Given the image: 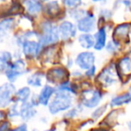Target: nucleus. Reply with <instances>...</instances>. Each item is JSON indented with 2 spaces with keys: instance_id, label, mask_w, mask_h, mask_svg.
I'll list each match as a JSON object with an SVG mask.
<instances>
[{
  "instance_id": "1",
  "label": "nucleus",
  "mask_w": 131,
  "mask_h": 131,
  "mask_svg": "<svg viewBox=\"0 0 131 131\" xmlns=\"http://www.w3.org/2000/svg\"><path fill=\"white\" fill-rule=\"evenodd\" d=\"M39 41L44 48L51 46H56L60 42L58 24L54 21L45 19L39 23Z\"/></svg>"
},
{
  "instance_id": "2",
  "label": "nucleus",
  "mask_w": 131,
  "mask_h": 131,
  "mask_svg": "<svg viewBox=\"0 0 131 131\" xmlns=\"http://www.w3.org/2000/svg\"><path fill=\"white\" fill-rule=\"evenodd\" d=\"M73 94L56 88L54 97L51 98L50 102L48 104L49 112L53 115L61 112H65L71 108L73 104Z\"/></svg>"
},
{
  "instance_id": "3",
  "label": "nucleus",
  "mask_w": 131,
  "mask_h": 131,
  "mask_svg": "<svg viewBox=\"0 0 131 131\" xmlns=\"http://www.w3.org/2000/svg\"><path fill=\"white\" fill-rule=\"evenodd\" d=\"M28 71L26 62L23 57H21L13 61L8 69L5 71V75L9 82L14 83L20 77L28 73Z\"/></svg>"
},
{
  "instance_id": "4",
  "label": "nucleus",
  "mask_w": 131,
  "mask_h": 131,
  "mask_svg": "<svg viewBox=\"0 0 131 131\" xmlns=\"http://www.w3.org/2000/svg\"><path fill=\"white\" fill-rule=\"evenodd\" d=\"M20 49L26 60H33L40 57L43 47L40 45L38 37V38H31L26 39L22 44Z\"/></svg>"
},
{
  "instance_id": "5",
  "label": "nucleus",
  "mask_w": 131,
  "mask_h": 131,
  "mask_svg": "<svg viewBox=\"0 0 131 131\" xmlns=\"http://www.w3.org/2000/svg\"><path fill=\"white\" fill-rule=\"evenodd\" d=\"M79 33H93L96 30V15L92 10H86L85 14L75 21Z\"/></svg>"
},
{
  "instance_id": "6",
  "label": "nucleus",
  "mask_w": 131,
  "mask_h": 131,
  "mask_svg": "<svg viewBox=\"0 0 131 131\" xmlns=\"http://www.w3.org/2000/svg\"><path fill=\"white\" fill-rule=\"evenodd\" d=\"M58 29L60 41L62 42H69L75 39L78 33L75 23L70 19L62 20L58 24Z\"/></svg>"
},
{
  "instance_id": "7",
  "label": "nucleus",
  "mask_w": 131,
  "mask_h": 131,
  "mask_svg": "<svg viewBox=\"0 0 131 131\" xmlns=\"http://www.w3.org/2000/svg\"><path fill=\"white\" fill-rule=\"evenodd\" d=\"M66 12V9L62 5L60 0H51L47 3H43V11L42 14L45 19L55 21Z\"/></svg>"
},
{
  "instance_id": "8",
  "label": "nucleus",
  "mask_w": 131,
  "mask_h": 131,
  "mask_svg": "<svg viewBox=\"0 0 131 131\" xmlns=\"http://www.w3.org/2000/svg\"><path fill=\"white\" fill-rule=\"evenodd\" d=\"M70 76H71V73L68 71L67 68L62 67V66H56V67L50 68L48 70L45 74V78L48 83L53 85L61 84L64 81L68 80Z\"/></svg>"
},
{
  "instance_id": "9",
  "label": "nucleus",
  "mask_w": 131,
  "mask_h": 131,
  "mask_svg": "<svg viewBox=\"0 0 131 131\" xmlns=\"http://www.w3.org/2000/svg\"><path fill=\"white\" fill-rule=\"evenodd\" d=\"M102 93L98 89H84L82 92L81 104L86 108H94L98 106L102 99Z\"/></svg>"
},
{
  "instance_id": "10",
  "label": "nucleus",
  "mask_w": 131,
  "mask_h": 131,
  "mask_svg": "<svg viewBox=\"0 0 131 131\" xmlns=\"http://www.w3.org/2000/svg\"><path fill=\"white\" fill-rule=\"evenodd\" d=\"M15 92L16 89L14 83L5 82L0 85V108L4 109L14 103Z\"/></svg>"
},
{
  "instance_id": "11",
  "label": "nucleus",
  "mask_w": 131,
  "mask_h": 131,
  "mask_svg": "<svg viewBox=\"0 0 131 131\" xmlns=\"http://www.w3.org/2000/svg\"><path fill=\"white\" fill-rule=\"evenodd\" d=\"M95 61H96V56L93 51L84 50L76 54L75 58V64L81 71H86L94 65Z\"/></svg>"
},
{
  "instance_id": "12",
  "label": "nucleus",
  "mask_w": 131,
  "mask_h": 131,
  "mask_svg": "<svg viewBox=\"0 0 131 131\" xmlns=\"http://www.w3.org/2000/svg\"><path fill=\"white\" fill-rule=\"evenodd\" d=\"M17 21L14 16H6L0 20V42L8 39L16 28Z\"/></svg>"
},
{
  "instance_id": "13",
  "label": "nucleus",
  "mask_w": 131,
  "mask_h": 131,
  "mask_svg": "<svg viewBox=\"0 0 131 131\" xmlns=\"http://www.w3.org/2000/svg\"><path fill=\"white\" fill-rule=\"evenodd\" d=\"M118 77H119V75H118L116 67L110 65L108 67L104 68L101 71V73L97 77V80L99 81L100 84L102 86L108 88V86H110L111 85L115 84L118 79Z\"/></svg>"
},
{
  "instance_id": "14",
  "label": "nucleus",
  "mask_w": 131,
  "mask_h": 131,
  "mask_svg": "<svg viewBox=\"0 0 131 131\" xmlns=\"http://www.w3.org/2000/svg\"><path fill=\"white\" fill-rule=\"evenodd\" d=\"M23 5L25 14L33 18L40 15L43 11V3L40 0H24L23 2Z\"/></svg>"
},
{
  "instance_id": "15",
  "label": "nucleus",
  "mask_w": 131,
  "mask_h": 131,
  "mask_svg": "<svg viewBox=\"0 0 131 131\" xmlns=\"http://www.w3.org/2000/svg\"><path fill=\"white\" fill-rule=\"evenodd\" d=\"M94 36V47L93 49L95 51L103 50L106 47L107 39H108V32H107V29L105 26L99 27L93 33Z\"/></svg>"
},
{
  "instance_id": "16",
  "label": "nucleus",
  "mask_w": 131,
  "mask_h": 131,
  "mask_svg": "<svg viewBox=\"0 0 131 131\" xmlns=\"http://www.w3.org/2000/svg\"><path fill=\"white\" fill-rule=\"evenodd\" d=\"M118 75L120 79L128 78L131 76V58L130 57H123L119 59L116 64Z\"/></svg>"
},
{
  "instance_id": "17",
  "label": "nucleus",
  "mask_w": 131,
  "mask_h": 131,
  "mask_svg": "<svg viewBox=\"0 0 131 131\" xmlns=\"http://www.w3.org/2000/svg\"><path fill=\"white\" fill-rule=\"evenodd\" d=\"M75 39L79 47L84 50H91L94 47V36L93 33H79Z\"/></svg>"
},
{
  "instance_id": "18",
  "label": "nucleus",
  "mask_w": 131,
  "mask_h": 131,
  "mask_svg": "<svg viewBox=\"0 0 131 131\" xmlns=\"http://www.w3.org/2000/svg\"><path fill=\"white\" fill-rule=\"evenodd\" d=\"M55 92H56V88L50 86V85H45L42 86L40 94L38 95L39 104L47 106L50 102L53 95H55Z\"/></svg>"
},
{
  "instance_id": "19",
  "label": "nucleus",
  "mask_w": 131,
  "mask_h": 131,
  "mask_svg": "<svg viewBox=\"0 0 131 131\" xmlns=\"http://www.w3.org/2000/svg\"><path fill=\"white\" fill-rule=\"evenodd\" d=\"M36 113L37 112L35 110V106L30 101L23 103L20 105V118L23 121H30L36 115Z\"/></svg>"
},
{
  "instance_id": "20",
  "label": "nucleus",
  "mask_w": 131,
  "mask_h": 131,
  "mask_svg": "<svg viewBox=\"0 0 131 131\" xmlns=\"http://www.w3.org/2000/svg\"><path fill=\"white\" fill-rule=\"evenodd\" d=\"M130 28V23H122V24L118 25L113 30V38H112L120 43L121 40H125V38H128Z\"/></svg>"
},
{
  "instance_id": "21",
  "label": "nucleus",
  "mask_w": 131,
  "mask_h": 131,
  "mask_svg": "<svg viewBox=\"0 0 131 131\" xmlns=\"http://www.w3.org/2000/svg\"><path fill=\"white\" fill-rule=\"evenodd\" d=\"M14 60V53L9 50L0 51V73H5L13 61Z\"/></svg>"
},
{
  "instance_id": "22",
  "label": "nucleus",
  "mask_w": 131,
  "mask_h": 131,
  "mask_svg": "<svg viewBox=\"0 0 131 131\" xmlns=\"http://www.w3.org/2000/svg\"><path fill=\"white\" fill-rule=\"evenodd\" d=\"M31 95H32L31 88L29 86H23V88L16 90L15 94H14V102L21 103V104L28 102L31 99Z\"/></svg>"
},
{
  "instance_id": "23",
  "label": "nucleus",
  "mask_w": 131,
  "mask_h": 131,
  "mask_svg": "<svg viewBox=\"0 0 131 131\" xmlns=\"http://www.w3.org/2000/svg\"><path fill=\"white\" fill-rule=\"evenodd\" d=\"M45 74L42 71H35L27 78V84L33 88H40L43 84Z\"/></svg>"
},
{
  "instance_id": "24",
  "label": "nucleus",
  "mask_w": 131,
  "mask_h": 131,
  "mask_svg": "<svg viewBox=\"0 0 131 131\" xmlns=\"http://www.w3.org/2000/svg\"><path fill=\"white\" fill-rule=\"evenodd\" d=\"M131 102V89L128 90L127 93H124L122 95H119L118 96L114 97L110 101V105L111 106H120L123 104H127Z\"/></svg>"
},
{
  "instance_id": "25",
  "label": "nucleus",
  "mask_w": 131,
  "mask_h": 131,
  "mask_svg": "<svg viewBox=\"0 0 131 131\" xmlns=\"http://www.w3.org/2000/svg\"><path fill=\"white\" fill-rule=\"evenodd\" d=\"M119 47H120V43L112 38L110 41L107 42L106 47H105V50L109 53L114 54V53H116L118 52V50L119 49Z\"/></svg>"
},
{
  "instance_id": "26",
  "label": "nucleus",
  "mask_w": 131,
  "mask_h": 131,
  "mask_svg": "<svg viewBox=\"0 0 131 131\" xmlns=\"http://www.w3.org/2000/svg\"><path fill=\"white\" fill-rule=\"evenodd\" d=\"M61 3L64 5V7L67 10V9L82 6L84 5V0H61Z\"/></svg>"
},
{
  "instance_id": "27",
  "label": "nucleus",
  "mask_w": 131,
  "mask_h": 131,
  "mask_svg": "<svg viewBox=\"0 0 131 131\" xmlns=\"http://www.w3.org/2000/svg\"><path fill=\"white\" fill-rule=\"evenodd\" d=\"M6 116L10 119H14L16 117H20V105L19 103L14 102V104L10 106L8 112L6 113Z\"/></svg>"
},
{
  "instance_id": "28",
  "label": "nucleus",
  "mask_w": 131,
  "mask_h": 131,
  "mask_svg": "<svg viewBox=\"0 0 131 131\" xmlns=\"http://www.w3.org/2000/svg\"><path fill=\"white\" fill-rule=\"evenodd\" d=\"M111 15H112V14L110 10H109V9H107V8L101 9L99 13V19L106 21V20L110 19V18L111 17Z\"/></svg>"
},
{
  "instance_id": "29",
  "label": "nucleus",
  "mask_w": 131,
  "mask_h": 131,
  "mask_svg": "<svg viewBox=\"0 0 131 131\" xmlns=\"http://www.w3.org/2000/svg\"><path fill=\"white\" fill-rule=\"evenodd\" d=\"M81 106L82 105H79L77 107H75V108H72L71 110H69L66 113V117H67L68 119H73V118H75L79 113V110L81 109Z\"/></svg>"
},
{
  "instance_id": "30",
  "label": "nucleus",
  "mask_w": 131,
  "mask_h": 131,
  "mask_svg": "<svg viewBox=\"0 0 131 131\" xmlns=\"http://www.w3.org/2000/svg\"><path fill=\"white\" fill-rule=\"evenodd\" d=\"M106 109H107V105H103V106L99 107V108H97L96 110L92 113V117H93V119H98V118L101 117V115L105 112Z\"/></svg>"
},
{
  "instance_id": "31",
  "label": "nucleus",
  "mask_w": 131,
  "mask_h": 131,
  "mask_svg": "<svg viewBox=\"0 0 131 131\" xmlns=\"http://www.w3.org/2000/svg\"><path fill=\"white\" fill-rule=\"evenodd\" d=\"M96 71H97V68L95 66V64L93 66H92L91 68H89L88 70L84 71V76L87 77V78H93V77L95 76L96 74Z\"/></svg>"
},
{
  "instance_id": "32",
  "label": "nucleus",
  "mask_w": 131,
  "mask_h": 131,
  "mask_svg": "<svg viewBox=\"0 0 131 131\" xmlns=\"http://www.w3.org/2000/svg\"><path fill=\"white\" fill-rule=\"evenodd\" d=\"M10 123L7 121H2L0 122V131H8L10 129Z\"/></svg>"
},
{
  "instance_id": "33",
  "label": "nucleus",
  "mask_w": 131,
  "mask_h": 131,
  "mask_svg": "<svg viewBox=\"0 0 131 131\" xmlns=\"http://www.w3.org/2000/svg\"><path fill=\"white\" fill-rule=\"evenodd\" d=\"M14 131H28V127L25 123H23V124H20L18 127H16Z\"/></svg>"
},
{
  "instance_id": "34",
  "label": "nucleus",
  "mask_w": 131,
  "mask_h": 131,
  "mask_svg": "<svg viewBox=\"0 0 131 131\" xmlns=\"http://www.w3.org/2000/svg\"><path fill=\"white\" fill-rule=\"evenodd\" d=\"M71 76L75 77V78H80L81 76H83L82 74V71H81V70H75V71H73L71 72Z\"/></svg>"
},
{
  "instance_id": "35",
  "label": "nucleus",
  "mask_w": 131,
  "mask_h": 131,
  "mask_svg": "<svg viewBox=\"0 0 131 131\" xmlns=\"http://www.w3.org/2000/svg\"><path fill=\"white\" fill-rule=\"evenodd\" d=\"M5 112H4L3 111H0V122L3 121V119L5 118Z\"/></svg>"
},
{
  "instance_id": "36",
  "label": "nucleus",
  "mask_w": 131,
  "mask_h": 131,
  "mask_svg": "<svg viewBox=\"0 0 131 131\" xmlns=\"http://www.w3.org/2000/svg\"><path fill=\"white\" fill-rule=\"evenodd\" d=\"M92 3H94V4H100V3H102V2L106 1V0H90Z\"/></svg>"
},
{
  "instance_id": "37",
  "label": "nucleus",
  "mask_w": 131,
  "mask_h": 131,
  "mask_svg": "<svg viewBox=\"0 0 131 131\" xmlns=\"http://www.w3.org/2000/svg\"><path fill=\"white\" fill-rule=\"evenodd\" d=\"M91 131H108L105 128H94V129H92Z\"/></svg>"
},
{
  "instance_id": "38",
  "label": "nucleus",
  "mask_w": 131,
  "mask_h": 131,
  "mask_svg": "<svg viewBox=\"0 0 131 131\" xmlns=\"http://www.w3.org/2000/svg\"><path fill=\"white\" fill-rule=\"evenodd\" d=\"M40 2H42V3H47V2L49 1H51V0H40Z\"/></svg>"
},
{
  "instance_id": "39",
  "label": "nucleus",
  "mask_w": 131,
  "mask_h": 131,
  "mask_svg": "<svg viewBox=\"0 0 131 131\" xmlns=\"http://www.w3.org/2000/svg\"><path fill=\"white\" fill-rule=\"evenodd\" d=\"M55 130H56V128H50V129H48V130H46V131H55Z\"/></svg>"
},
{
  "instance_id": "40",
  "label": "nucleus",
  "mask_w": 131,
  "mask_h": 131,
  "mask_svg": "<svg viewBox=\"0 0 131 131\" xmlns=\"http://www.w3.org/2000/svg\"><path fill=\"white\" fill-rule=\"evenodd\" d=\"M8 131H14V129H9Z\"/></svg>"
},
{
  "instance_id": "41",
  "label": "nucleus",
  "mask_w": 131,
  "mask_h": 131,
  "mask_svg": "<svg viewBox=\"0 0 131 131\" xmlns=\"http://www.w3.org/2000/svg\"><path fill=\"white\" fill-rule=\"evenodd\" d=\"M33 131H39V130H37V129H33Z\"/></svg>"
},
{
  "instance_id": "42",
  "label": "nucleus",
  "mask_w": 131,
  "mask_h": 131,
  "mask_svg": "<svg viewBox=\"0 0 131 131\" xmlns=\"http://www.w3.org/2000/svg\"><path fill=\"white\" fill-rule=\"evenodd\" d=\"M0 48H1V45H0Z\"/></svg>"
}]
</instances>
